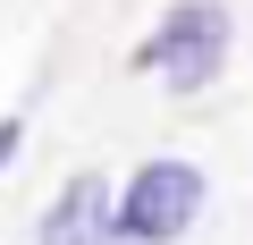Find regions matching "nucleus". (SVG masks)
Masks as SVG:
<instances>
[{
    "label": "nucleus",
    "mask_w": 253,
    "mask_h": 245,
    "mask_svg": "<svg viewBox=\"0 0 253 245\" xmlns=\"http://www.w3.org/2000/svg\"><path fill=\"white\" fill-rule=\"evenodd\" d=\"M135 68H152L169 93H211V76L228 68V9L219 0H177L135 43Z\"/></svg>",
    "instance_id": "obj_1"
},
{
    "label": "nucleus",
    "mask_w": 253,
    "mask_h": 245,
    "mask_svg": "<svg viewBox=\"0 0 253 245\" xmlns=\"http://www.w3.org/2000/svg\"><path fill=\"white\" fill-rule=\"evenodd\" d=\"M203 211V169L194 161H144L135 178H126L110 195V220L126 245H177Z\"/></svg>",
    "instance_id": "obj_2"
},
{
    "label": "nucleus",
    "mask_w": 253,
    "mask_h": 245,
    "mask_svg": "<svg viewBox=\"0 0 253 245\" xmlns=\"http://www.w3.org/2000/svg\"><path fill=\"white\" fill-rule=\"evenodd\" d=\"M34 245H126V237H118V220H110V186H101L93 169H76V178L51 195V211H42Z\"/></svg>",
    "instance_id": "obj_3"
},
{
    "label": "nucleus",
    "mask_w": 253,
    "mask_h": 245,
    "mask_svg": "<svg viewBox=\"0 0 253 245\" xmlns=\"http://www.w3.org/2000/svg\"><path fill=\"white\" fill-rule=\"evenodd\" d=\"M17 144H26V127H17V118H0V169L17 161Z\"/></svg>",
    "instance_id": "obj_4"
}]
</instances>
